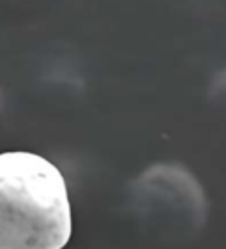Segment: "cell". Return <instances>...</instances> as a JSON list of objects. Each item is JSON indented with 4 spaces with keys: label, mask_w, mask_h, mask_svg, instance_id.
<instances>
[{
    "label": "cell",
    "mask_w": 226,
    "mask_h": 249,
    "mask_svg": "<svg viewBox=\"0 0 226 249\" xmlns=\"http://www.w3.org/2000/svg\"><path fill=\"white\" fill-rule=\"evenodd\" d=\"M71 233L62 172L35 152L0 154V249H64Z\"/></svg>",
    "instance_id": "6da1fadb"
}]
</instances>
